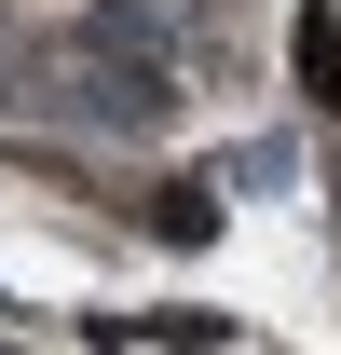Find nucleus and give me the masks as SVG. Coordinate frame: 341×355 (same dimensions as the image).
Listing matches in <instances>:
<instances>
[{"mask_svg": "<svg viewBox=\"0 0 341 355\" xmlns=\"http://www.w3.org/2000/svg\"><path fill=\"white\" fill-rule=\"evenodd\" d=\"M287 55H300V83H314V110L341 123V0H300V28H287Z\"/></svg>", "mask_w": 341, "mask_h": 355, "instance_id": "f257e3e1", "label": "nucleus"}, {"mask_svg": "<svg viewBox=\"0 0 341 355\" xmlns=\"http://www.w3.org/2000/svg\"><path fill=\"white\" fill-rule=\"evenodd\" d=\"M137 328H150L164 355H218L232 342V314H205V301H164V314H137Z\"/></svg>", "mask_w": 341, "mask_h": 355, "instance_id": "f03ea898", "label": "nucleus"}, {"mask_svg": "<svg viewBox=\"0 0 341 355\" xmlns=\"http://www.w3.org/2000/svg\"><path fill=\"white\" fill-rule=\"evenodd\" d=\"M150 232H164V246H205V232H218V205H205V191H191V178H177L164 205H150Z\"/></svg>", "mask_w": 341, "mask_h": 355, "instance_id": "7ed1b4c3", "label": "nucleus"}]
</instances>
